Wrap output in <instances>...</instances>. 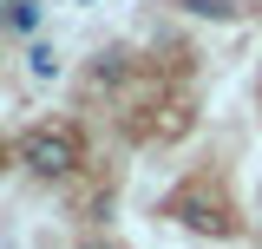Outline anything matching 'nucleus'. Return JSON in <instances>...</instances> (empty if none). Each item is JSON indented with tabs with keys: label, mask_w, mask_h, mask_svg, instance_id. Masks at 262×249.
Listing matches in <instances>:
<instances>
[{
	"label": "nucleus",
	"mask_w": 262,
	"mask_h": 249,
	"mask_svg": "<svg viewBox=\"0 0 262 249\" xmlns=\"http://www.w3.org/2000/svg\"><path fill=\"white\" fill-rule=\"evenodd\" d=\"M33 177H66L72 164H79V138L72 131H27V144H20Z\"/></svg>",
	"instance_id": "obj_1"
},
{
	"label": "nucleus",
	"mask_w": 262,
	"mask_h": 249,
	"mask_svg": "<svg viewBox=\"0 0 262 249\" xmlns=\"http://www.w3.org/2000/svg\"><path fill=\"white\" fill-rule=\"evenodd\" d=\"M27 72L39 79V86H46V79H59V53H53V46H33V53H27Z\"/></svg>",
	"instance_id": "obj_2"
},
{
	"label": "nucleus",
	"mask_w": 262,
	"mask_h": 249,
	"mask_svg": "<svg viewBox=\"0 0 262 249\" xmlns=\"http://www.w3.org/2000/svg\"><path fill=\"white\" fill-rule=\"evenodd\" d=\"M190 13H216V20H229L236 7H229V0H190Z\"/></svg>",
	"instance_id": "obj_3"
},
{
	"label": "nucleus",
	"mask_w": 262,
	"mask_h": 249,
	"mask_svg": "<svg viewBox=\"0 0 262 249\" xmlns=\"http://www.w3.org/2000/svg\"><path fill=\"white\" fill-rule=\"evenodd\" d=\"M85 249H118V243H85Z\"/></svg>",
	"instance_id": "obj_4"
}]
</instances>
